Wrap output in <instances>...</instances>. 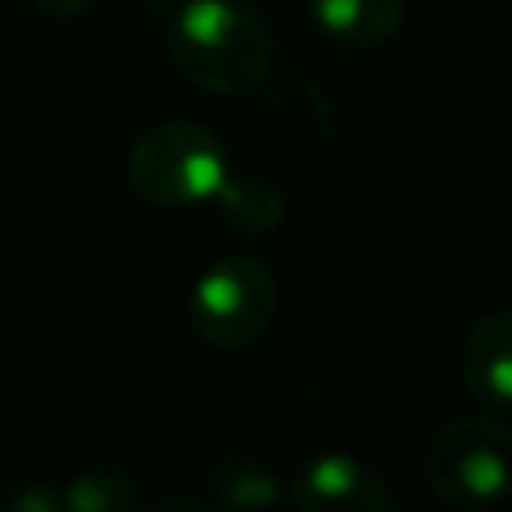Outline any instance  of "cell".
Instances as JSON below:
<instances>
[{
  "mask_svg": "<svg viewBox=\"0 0 512 512\" xmlns=\"http://www.w3.org/2000/svg\"><path fill=\"white\" fill-rule=\"evenodd\" d=\"M272 52V28L244 0H188L168 24L172 68L212 96H240L256 88Z\"/></svg>",
  "mask_w": 512,
  "mask_h": 512,
  "instance_id": "cell-1",
  "label": "cell"
},
{
  "mask_svg": "<svg viewBox=\"0 0 512 512\" xmlns=\"http://www.w3.org/2000/svg\"><path fill=\"white\" fill-rule=\"evenodd\" d=\"M424 480L452 508H488L512 496V420L504 412L452 416L424 448Z\"/></svg>",
  "mask_w": 512,
  "mask_h": 512,
  "instance_id": "cell-2",
  "label": "cell"
},
{
  "mask_svg": "<svg viewBox=\"0 0 512 512\" xmlns=\"http://www.w3.org/2000/svg\"><path fill=\"white\" fill-rule=\"evenodd\" d=\"M228 172L224 144L196 120H164L136 136L124 160L132 192L156 208H192L216 196Z\"/></svg>",
  "mask_w": 512,
  "mask_h": 512,
  "instance_id": "cell-3",
  "label": "cell"
},
{
  "mask_svg": "<svg viewBox=\"0 0 512 512\" xmlns=\"http://www.w3.org/2000/svg\"><path fill=\"white\" fill-rule=\"evenodd\" d=\"M276 316V276L252 256L212 260L188 292L192 332L220 352L252 348Z\"/></svg>",
  "mask_w": 512,
  "mask_h": 512,
  "instance_id": "cell-4",
  "label": "cell"
},
{
  "mask_svg": "<svg viewBox=\"0 0 512 512\" xmlns=\"http://www.w3.org/2000/svg\"><path fill=\"white\" fill-rule=\"evenodd\" d=\"M288 504L300 512H388L396 492L360 456L328 452L308 460L288 484Z\"/></svg>",
  "mask_w": 512,
  "mask_h": 512,
  "instance_id": "cell-5",
  "label": "cell"
},
{
  "mask_svg": "<svg viewBox=\"0 0 512 512\" xmlns=\"http://www.w3.org/2000/svg\"><path fill=\"white\" fill-rule=\"evenodd\" d=\"M460 380L480 408L512 416V308L472 320L460 344Z\"/></svg>",
  "mask_w": 512,
  "mask_h": 512,
  "instance_id": "cell-6",
  "label": "cell"
},
{
  "mask_svg": "<svg viewBox=\"0 0 512 512\" xmlns=\"http://www.w3.org/2000/svg\"><path fill=\"white\" fill-rule=\"evenodd\" d=\"M316 28L344 48H380L404 24V0H308Z\"/></svg>",
  "mask_w": 512,
  "mask_h": 512,
  "instance_id": "cell-7",
  "label": "cell"
},
{
  "mask_svg": "<svg viewBox=\"0 0 512 512\" xmlns=\"http://www.w3.org/2000/svg\"><path fill=\"white\" fill-rule=\"evenodd\" d=\"M204 492L220 508H268L284 496V484H280V472L268 460L228 452L216 464H208Z\"/></svg>",
  "mask_w": 512,
  "mask_h": 512,
  "instance_id": "cell-8",
  "label": "cell"
},
{
  "mask_svg": "<svg viewBox=\"0 0 512 512\" xmlns=\"http://www.w3.org/2000/svg\"><path fill=\"white\" fill-rule=\"evenodd\" d=\"M212 200L220 204L228 224L248 232V236H264V232H276L284 224V192L276 180H268L260 172H232L228 168Z\"/></svg>",
  "mask_w": 512,
  "mask_h": 512,
  "instance_id": "cell-9",
  "label": "cell"
},
{
  "mask_svg": "<svg viewBox=\"0 0 512 512\" xmlns=\"http://www.w3.org/2000/svg\"><path fill=\"white\" fill-rule=\"evenodd\" d=\"M64 512H128L136 508L140 484L124 468H84L64 484Z\"/></svg>",
  "mask_w": 512,
  "mask_h": 512,
  "instance_id": "cell-10",
  "label": "cell"
},
{
  "mask_svg": "<svg viewBox=\"0 0 512 512\" xmlns=\"http://www.w3.org/2000/svg\"><path fill=\"white\" fill-rule=\"evenodd\" d=\"M4 508L8 512H64V496L52 492L48 484L40 480H24L20 488H12L4 496Z\"/></svg>",
  "mask_w": 512,
  "mask_h": 512,
  "instance_id": "cell-11",
  "label": "cell"
},
{
  "mask_svg": "<svg viewBox=\"0 0 512 512\" xmlns=\"http://www.w3.org/2000/svg\"><path fill=\"white\" fill-rule=\"evenodd\" d=\"M40 16H52V20H72V16H80V12H88L92 8V0H28Z\"/></svg>",
  "mask_w": 512,
  "mask_h": 512,
  "instance_id": "cell-12",
  "label": "cell"
},
{
  "mask_svg": "<svg viewBox=\"0 0 512 512\" xmlns=\"http://www.w3.org/2000/svg\"><path fill=\"white\" fill-rule=\"evenodd\" d=\"M152 508H188V512H204L208 496H160L152 500Z\"/></svg>",
  "mask_w": 512,
  "mask_h": 512,
  "instance_id": "cell-13",
  "label": "cell"
},
{
  "mask_svg": "<svg viewBox=\"0 0 512 512\" xmlns=\"http://www.w3.org/2000/svg\"><path fill=\"white\" fill-rule=\"evenodd\" d=\"M504 4H512V0H504Z\"/></svg>",
  "mask_w": 512,
  "mask_h": 512,
  "instance_id": "cell-14",
  "label": "cell"
}]
</instances>
